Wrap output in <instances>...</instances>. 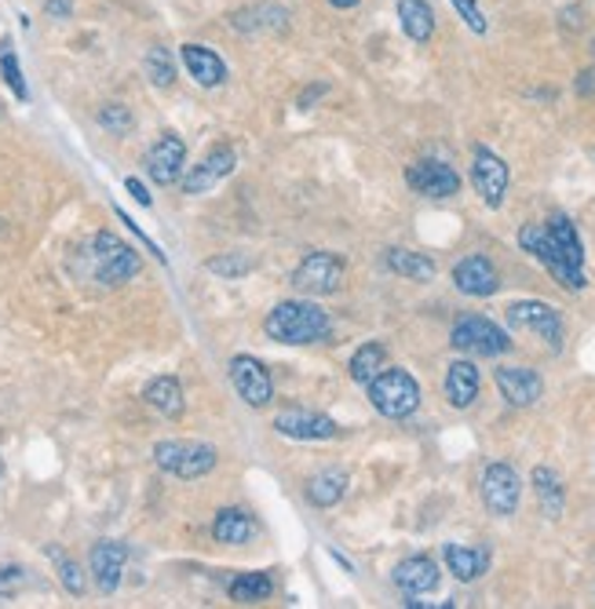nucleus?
Segmentation results:
<instances>
[{"label": "nucleus", "instance_id": "c756f323", "mask_svg": "<svg viewBox=\"0 0 595 609\" xmlns=\"http://www.w3.org/2000/svg\"><path fill=\"white\" fill-rule=\"evenodd\" d=\"M274 595V585H271V577L267 573H242V577H234L231 580V599L234 602H263V599H271Z\"/></svg>", "mask_w": 595, "mask_h": 609}, {"label": "nucleus", "instance_id": "20e7f679", "mask_svg": "<svg viewBox=\"0 0 595 609\" xmlns=\"http://www.w3.org/2000/svg\"><path fill=\"white\" fill-rule=\"evenodd\" d=\"M91 271H96L99 285H125L139 274V253L131 245H125L121 237L110 230H99L91 242Z\"/></svg>", "mask_w": 595, "mask_h": 609}, {"label": "nucleus", "instance_id": "423d86ee", "mask_svg": "<svg viewBox=\"0 0 595 609\" xmlns=\"http://www.w3.org/2000/svg\"><path fill=\"white\" fill-rule=\"evenodd\" d=\"M154 460L162 471L176 474V479H183V482H194V479H202V474L213 471L220 456L208 442H157Z\"/></svg>", "mask_w": 595, "mask_h": 609}, {"label": "nucleus", "instance_id": "a19ab883", "mask_svg": "<svg viewBox=\"0 0 595 609\" xmlns=\"http://www.w3.org/2000/svg\"><path fill=\"white\" fill-rule=\"evenodd\" d=\"M329 4H333V8H340V11H348V8H359L362 0H329Z\"/></svg>", "mask_w": 595, "mask_h": 609}, {"label": "nucleus", "instance_id": "a878e982", "mask_svg": "<svg viewBox=\"0 0 595 609\" xmlns=\"http://www.w3.org/2000/svg\"><path fill=\"white\" fill-rule=\"evenodd\" d=\"M534 493L540 500V511H545L548 519H559L566 508V489L559 474L552 468H534Z\"/></svg>", "mask_w": 595, "mask_h": 609}, {"label": "nucleus", "instance_id": "f8f14e48", "mask_svg": "<svg viewBox=\"0 0 595 609\" xmlns=\"http://www.w3.org/2000/svg\"><path fill=\"white\" fill-rule=\"evenodd\" d=\"M231 383H234L237 399H242L245 405H253V409L271 405V399H274V383L267 376V369H263L256 357H248V354L231 357Z\"/></svg>", "mask_w": 595, "mask_h": 609}, {"label": "nucleus", "instance_id": "c85d7f7f", "mask_svg": "<svg viewBox=\"0 0 595 609\" xmlns=\"http://www.w3.org/2000/svg\"><path fill=\"white\" fill-rule=\"evenodd\" d=\"M343 493H348V474L343 471H322V474H314L311 485H308V500L314 508H333L343 500Z\"/></svg>", "mask_w": 595, "mask_h": 609}, {"label": "nucleus", "instance_id": "37998d69", "mask_svg": "<svg viewBox=\"0 0 595 609\" xmlns=\"http://www.w3.org/2000/svg\"><path fill=\"white\" fill-rule=\"evenodd\" d=\"M592 56H595V41H592Z\"/></svg>", "mask_w": 595, "mask_h": 609}, {"label": "nucleus", "instance_id": "f3484780", "mask_svg": "<svg viewBox=\"0 0 595 609\" xmlns=\"http://www.w3.org/2000/svg\"><path fill=\"white\" fill-rule=\"evenodd\" d=\"M453 285H457V293H465V296L489 299L500 288V274L494 267V259H486V256H465L453 267Z\"/></svg>", "mask_w": 595, "mask_h": 609}, {"label": "nucleus", "instance_id": "dca6fc26", "mask_svg": "<svg viewBox=\"0 0 595 609\" xmlns=\"http://www.w3.org/2000/svg\"><path fill=\"white\" fill-rule=\"evenodd\" d=\"M234 165H237V154H234L231 147H216L213 154L205 157L202 165H194V168L187 171V176L179 179V183H183V194H187V197L208 194V190L220 187V183L231 176Z\"/></svg>", "mask_w": 595, "mask_h": 609}, {"label": "nucleus", "instance_id": "72a5a7b5", "mask_svg": "<svg viewBox=\"0 0 595 609\" xmlns=\"http://www.w3.org/2000/svg\"><path fill=\"white\" fill-rule=\"evenodd\" d=\"M51 559H56V566H59L62 588L70 591V595H85V573H81V566L70 562V559H66V554H59L56 548H51Z\"/></svg>", "mask_w": 595, "mask_h": 609}, {"label": "nucleus", "instance_id": "2f4dec72", "mask_svg": "<svg viewBox=\"0 0 595 609\" xmlns=\"http://www.w3.org/2000/svg\"><path fill=\"white\" fill-rule=\"evenodd\" d=\"M0 73H4V81L8 88L16 91V99H30V91H26V81H22V70H19V59H16V51H11V41L4 37L0 41Z\"/></svg>", "mask_w": 595, "mask_h": 609}, {"label": "nucleus", "instance_id": "473e14b6", "mask_svg": "<svg viewBox=\"0 0 595 609\" xmlns=\"http://www.w3.org/2000/svg\"><path fill=\"white\" fill-rule=\"evenodd\" d=\"M208 271L220 274V277H245L248 271H253V259H248L245 253H223L216 259H208Z\"/></svg>", "mask_w": 595, "mask_h": 609}, {"label": "nucleus", "instance_id": "393cba45", "mask_svg": "<svg viewBox=\"0 0 595 609\" xmlns=\"http://www.w3.org/2000/svg\"><path fill=\"white\" fill-rule=\"evenodd\" d=\"M253 533H256V522L248 519L242 508H223L213 522V537L220 540V544H231V548L248 544Z\"/></svg>", "mask_w": 595, "mask_h": 609}, {"label": "nucleus", "instance_id": "c9c22d12", "mask_svg": "<svg viewBox=\"0 0 595 609\" xmlns=\"http://www.w3.org/2000/svg\"><path fill=\"white\" fill-rule=\"evenodd\" d=\"M449 4L457 8V16L468 22V30H471V33H486V30H489V22H486V16H482V8L475 4V0H449Z\"/></svg>", "mask_w": 595, "mask_h": 609}, {"label": "nucleus", "instance_id": "a211bd4d", "mask_svg": "<svg viewBox=\"0 0 595 609\" xmlns=\"http://www.w3.org/2000/svg\"><path fill=\"white\" fill-rule=\"evenodd\" d=\"M394 588H399L406 599L413 595V599H420V595H431L435 588H439V562L428 559V554H413V559H402L399 566H394Z\"/></svg>", "mask_w": 595, "mask_h": 609}, {"label": "nucleus", "instance_id": "4468645a", "mask_svg": "<svg viewBox=\"0 0 595 609\" xmlns=\"http://www.w3.org/2000/svg\"><path fill=\"white\" fill-rule=\"evenodd\" d=\"M183 168H187V147L176 131H165L162 139L154 143L147 154V171L157 187H172V183L183 179Z\"/></svg>", "mask_w": 595, "mask_h": 609}, {"label": "nucleus", "instance_id": "f03ea898", "mask_svg": "<svg viewBox=\"0 0 595 609\" xmlns=\"http://www.w3.org/2000/svg\"><path fill=\"white\" fill-rule=\"evenodd\" d=\"M263 333L289 347H308V343H322L333 333V322L322 307H314L311 299H285L267 314Z\"/></svg>", "mask_w": 595, "mask_h": 609}, {"label": "nucleus", "instance_id": "9b49d317", "mask_svg": "<svg viewBox=\"0 0 595 609\" xmlns=\"http://www.w3.org/2000/svg\"><path fill=\"white\" fill-rule=\"evenodd\" d=\"M406 183H409V190H413V194L435 197V202L460 194V176L446 161H435V157H425V161L409 165L406 168Z\"/></svg>", "mask_w": 595, "mask_h": 609}, {"label": "nucleus", "instance_id": "6e6552de", "mask_svg": "<svg viewBox=\"0 0 595 609\" xmlns=\"http://www.w3.org/2000/svg\"><path fill=\"white\" fill-rule=\"evenodd\" d=\"M482 504L489 514H497V519H508V514H515V508H519L523 500V479L519 471L511 468V463H489V468L482 471Z\"/></svg>", "mask_w": 595, "mask_h": 609}, {"label": "nucleus", "instance_id": "7ed1b4c3", "mask_svg": "<svg viewBox=\"0 0 595 609\" xmlns=\"http://www.w3.org/2000/svg\"><path fill=\"white\" fill-rule=\"evenodd\" d=\"M369 402L380 416L406 420L420 409V383L406 373V369H380V373L365 383Z\"/></svg>", "mask_w": 595, "mask_h": 609}, {"label": "nucleus", "instance_id": "5701e85b", "mask_svg": "<svg viewBox=\"0 0 595 609\" xmlns=\"http://www.w3.org/2000/svg\"><path fill=\"white\" fill-rule=\"evenodd\" d=\"M399 22L413 45H428L435 37V8L428 0H399Z\"/></svg>", "mask_w": 595, "mask_h": 609}, {"label": "nucleus", "instance_id": "1a4fd4ad", "mask_svg": "<svg viewBox=\"0 0 595 609\" xmlns=\"http://www.w3.org/2000/svg\"><path fill=\"white\" fill-rule=\"evenodd\" d=\"M508 183H511V171L505 165V157H497L489 147H475V157H471V187H475V194L482 197L486 208H500V205H505Z\"/></svg>", "mask_w": 595, "mask_h": 609}, {"label": "nucleus", "instance_id": "4be33fe9", "mask_svg": "<svg viewBox=\"0 0 595 609\" xmlns=\"http://www.w3.org/2000/svg\"><path fill=\"white\" fill-rule=\"evenodd\" d=\"M442 559H446V569L460 580V585H475V580L489 573V548L446 544Z\"/></svg>", "mask_w": 595, "mask_h": 609}, {"label": "nucleus", "instance_id": "b1692460", "mask_svg": "<svg viewBox=\"0 0 595 609\" xmlns=\"http://www.w3.org/2000/svg\"><path fill=\"white\" fill-rule=\"evenodd\" d=\"M143 399H147L150 409H157L162 416L176 420L183 416V409H187V399H183V387L176 376H157L147 383V391H143Z\"/></svg>", "mask_w": 595, "mask_h": 609}, {"label": "nucleus", "instance_id": "bb28decb", "mask_svg": "<svg viewBox=\"0 0 595 609\" xmlns=\"http://www.w3.org/2000/svg\"><path fill=\"white\" fill-rule=\"evenodd\" d=\"M388 271H394L399 277H409V282H431L435 277V259H428L425 253H409V248H388Z\"/></svg>", "mask_w": 595, "mask_h": 609}, {"label": "nucleus", "instance_id": "39448f33", "mask_svg": "<svg viewBox=\"0 0 595 609\" xmlns=\"http://www.w3.org/2000/svg\"><path fill=\"white\" fill-rule=\"evenodd\" d=\"M449 343L457 351H465L471 357H500L511 351L508 333L497 322H489L482 314H465L453 322V333H449Z\"/></svg>", "mask_w": 595, "mask_h": 609}, {"label": "nucleus", "instance_id": "cd10ccee", "mask_svg": "<svg viewBox=\"0 0 595 609\" xmlns=\"http://www.w3.org/2000/svg\"><path fill=\"white\" fill-rule=\"evenodd\" d=\"M348 369H351V380L365 387V383L373 380L380 369H388V347H383V343H377V340L362 343V347L351 354Z\"/></svg>", "mask_w": 595, "mask_h": 609}, {"label": "nucleus", "instance_id": "f704fd0d", "mask_svg": "<svg viewBox=\"0 0 595 609\" xmlns=\"http://www.w3.org/2000/svg\"><path fill=\"white\" fill-rule=\"evenodd\" d=\"M99 125L114 131V136H125V131L131 128V114H128V106L121 102H110V106H103L99 110Z\"/></svg>", "mask_w": 595, "mask_h": 609}, {"label": "nucleus", "instance_id": "58836bf2", "mask_svg": "<svg viewBox=\"0 0 595 609\" xmlns=\"http://www.w3.org/2000/svg\"><path fill=\"white\" fill-rule=\"evenodd\" d=\"M48 16L51 19H70V0H48Z\"/></svg>", "mask_w": 595, "mask_h": 609}, {"label": "nucleus", "instance_id": "7c9ffc66", "mask_svg": "<svg viewBox=\"0 0 595 609\" xmlns=\"http://www.w3.org/2000/svg\"><path fill=\"white\" fill-rule=\"evenodd\" d=\"M147 77L157 88H168L172 81H176V59H172L162 45H154L147 51Z\"/></svg>", "mask_w": 595, "mask_h": 609}, {"label": "nucleus", "instance_id": "ddd939ff", "mask_svg": "<svg viewBox=\"0 0 595 609\" xmlns=\"http://www.w3.org/2000/svg\"><path fill=\"white\" fill-rule=\"evenodd\" d=\"M274 431L285 434V439H296V442H329V439H336L340 434L333 416L308 413V409H285V413H277Z\"/></svg>", "mask_w": 595, "mask_h": 609}, {"label": "nucleus", "instance_id": "412c9836", "mask_svg": "<svg viewBox=\"0 0 595 609\" xmlns=\"http://www.w3.org/2000/svg\"><path fill=\"white\" fill-rule=\"evenodd\" d=\"M479 369H475V362H468V357H457V362H449L446 369V402L453 409H468L475 405V399H479Z\"/></svg>", "mask_w": 595, "mask_h": 609}, {"label": "nucleus", "instance_id": "2eb2a0df", "mask_svg": "<svg viewBox=\"0 0 595 609\" xmlns=\"http://www.w3.org/2000/svg\"><path fill=\"white\" fill-rule=\"evenodd\" d=\"M494 380H497V391L505 394V402L515 405V409H530V405H537L540 394H545V380H540L534 369H526V365L497 369Z\"/></svg>", "mask_w": 595, "mask_h": 609}, {"label": "nucleus", "instance_id": "ea45409f", "mask_svg": "<svg viewBox=\"0 0 595 609\" xmlns=\"http://www.w3.org/2000/svg\"><path fill=\"white\" fill-rule=\"evenodd\" d=\"M577 91H581V96H592V91H595V70H585V73H581Z\"/></svg>", "mask_w": 595, "mask_h": 609}, {"label": "nucleus", "instance_id": "f257e3e1", "mask_svg": "<svg viewBox=\"0 0 595 609\" xmlns=\"http://www.w3.org/2000/svg\"><path fill=\"white\" fill-rule=\"evenodd\" d=\"M519 245H523V253H530L540 267H545L555 282L566 288V293H581V288L588 285L585 245H581L570 216L555 212V216L545 223H526V227L519 230Z\"/></svg>", "mask_w": 595, "mask_h": 609}, {"label": "nucleus", "instance_id": "0eeeda50", "mask_svg": "<svg viewBox=\"0 0 595 609\" xmlns=\"http://www.w3.org/2000/svg\"><path fill=\"white\" fill-rule=\"evenodd\" d=\"M508 325L519 328V333H534L548 343L552 351H563V317L559 311L545 299H519L505 311Z\"/></svg>", "mask_w": 595, "mask_h": 609}, {"label": "nucleus", "instance_id": "79ce46f5", "mask_svg": "<svg viewBox=\"0 0 595 609\" xmlns=\"http://www.w3.org/2000/svg\"><path fill=\"white\" fill-rule=\"evenodd\" d=\"M0 474H4V463H0Z\"/></svg>", "mask_w": 595, "mask_h": 609}, {"label": "nucleus", "instance_id": "6ab92c4d", "mask_svg": "<svg viewBox=\"0 0 595 609\" xmlns=\"http://www.w3.org/2000/svg\"><path fill=\"white\" fill-rule=\"evenodd\" d=\"M125 562H128V548L121 544V540H99L96 548H91V577H96L99 591H117V585H121V573H125Z\"/></svg>", "mask_w": 595, "mask_h": 609}, {"label": "nucleus", "instance_id": "e433bc0d", "mask_svg": "<svg viewBox=\"0 0 595 609\" xmlns=\"http://www.w3.org/2000/svg\"><path fill=\"white\" fill-rule=\"evenodd\" d=\"M26 580V569H19V566H4L0 569V595H11L19 585Z\"/></svg>", "mask_w": 595, "mask_h": 609}, {"label": "nucleus", "instance_id": "9d476101", "mask_svg": "<svg viewBox=\"0 0 595 609\" xmlns=\"http://www.w3.org/2000/svg\"><path fill=\"white\" fill-rule=\"evenodd\" d=\"M343 282V259L336 253H311L293 271V285L303 296H333Z\"/></svg>", "mask_w": 595, "mask_h": 609}, {"label": "nucleus", "instance_id": "4c0bfd02", "mask_svg": "<svg viewBox=\"0 0 595 609\" xmlns=\"http://www.w3.org/2000/svg\"><path fill=\"white\" fill-rule=\"evenodd\" d=\"M125 187H128V194L136 197L139 205H147V208L154 205V202H150V194H147V187H143V183H139L136 176H128V179H125Z\"/></svg>", "mask_w": 595, "mask_h": 609}, {"label": "nucleus", "instance_id": "aec40b11", "mask_svg": "<svg viewBox=\"0 0 595 609\" xmlns=\"http://www.w3.org/2000/svg\"><path fill=\"white\" fill-rule=\"evenodd\" d=\"M179 59H183L187 73L202 88H220L223 81H227V62H223L213 48H205V45H183L179 48Z\"/></svg>", "mask_w": 595, "mask_h": 609}]
</instances>
